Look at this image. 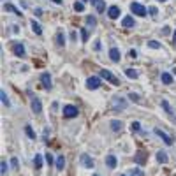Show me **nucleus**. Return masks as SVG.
Instances as JSON below:
<instances>
[{
    "label": "nucleus",
    "mask_w": 176,
    "mask_h": 176,
    "mask_svg": "<svg viewBox=\"0 0 176 176\" xmlns=\"http://www.w3.org/2000/svg\"><path fill=\"white\" fill-rule=\"evenodd\" d=\"M95 7H97V12H104L106 11V4H104V0H90Z\"/></svg>",
    "instance_id": "obj_14"
},
{
    "label": "nucleus",
    "mask_w": 176,
    "mask_h": 176,
    "mask_svg": "<svg viewBox=\"0 0 176 176\" xmlns=\"http://www.w3.org/2000/svg\"><path fill=\"white\" fill-rule=\"evenodd\" d=\"M0 97H2V104H4V106H9V104H11V100H9V97H7L5 90H2V92H0Z\"/></svg>",
    "instance_id": "obj_23"
},
{
    "label": "nucleus",
    "mask_w": 176,
    "mask_h": 176,
    "mask_svg": "<svg viewBox=\"0 0 176 176\" xmlns=\"http://www.w3.org/2000/svg\"><path fill=\"white\" fill-rule=\"evenodd\" d=\"M136 162H138V164H145V162H146V157H145V152H141V150H139V152L136 153Z\"/></svg>",
    "instance_id": "obj_20"
},
{
    "label": "nucleus",
    "mask_w": 176,
    "mask_h": 176,
    "mask_svg": "<svg viewBox=\"0 0 176 176\" xmlns=\"http://www.w3.org/2000/svg\"><path fill=\"white\" fill-rule=\"evenodd\" d=\"M130 11H132L134 14H138V16H146V7L141 5V4H138V2H132V4H130Z\"/></svg>",
    "instance_id": "obj_2"
},
{
    "label": "nucleus",
    "mask_w": 176,
    "mask_h": 176,
    "mask_svg": "<svg viewBox=\"0 0 176 176\" xmlns=\"http://www.w3.org/2000/svg\"><path fill=\"white\" fill-rule=\"evenodd\" d=\"M99 86H100V78L92 76V78L86 79V88H88V90H97Z\"/></svg>",
    "instance_id": "obj_4"
},
{
    "label": "nucleus",
    "mask_w": 176,
    "mask_h": 176,
    "mask_svg": "<svg viewBox=\"0 0 176 176\" xmlns=\"http://www.w3.org/2000/svg\"><path fill=\"white\" fill-rule=\"evenodd\" d=\"M95 49H100V41H95Z\"/></svg>",
    "instance_id": "obj_43"
},
{
    "label": "nucleus",
    "mask_w": 176,
    "mask_h": 176,
    "mask_svg": "<svg viewBox=\"0 0 176 176\" xmlns=\"http://www.w3.org/2000/svg\"><path fill=\"white\" fill-rule=\"evenodd\" d=\"M155 134H157V136H159V138H160V139H162V141L167 145V146H171V145H173V138H171V136H167L164 130H160V129H155Z\"/></svg>",
    "instance_id": "obj_5"
},
{
    "label": "nucleus",
    "mask_w": 176,
    "mask_h": 176,
    "mask_svg": "<svg viewBox=\"0 0 176 176\" xmlns=\"http://www.w3.org/2000/svg\"><path fill=\"white\" fill-rule=\"evenodd\" d=\"M78 108L76 106H72V104H67V106H63V116L65 118H76L78 116Z\"/></svg>",
    "instance_id": "obj_1"
},
{
    "label": "nucleus",
    "mask_w": 176,
    "mask_h": 176,
    "mask_svg": "<svg viewBox=\"0 0 176 176\" xmlns=\"http://www.w3.org/2000/svg\"><path fill=\"white\" fill-rule=\"evenodd\" d=\"M108 16H109L111 19H116V18L120 16V7H116V5H111V7L108 9Z\"/></svg>",
    "instance_id": "obj_9"
},
{
    "label": "nucleus",
    "mask_w": 176,
    "mask_h": 176,
    "mask_svg": "<svg viewBox=\"0 0 176 176\" xmlns=\"http://www.w3.org/2000/svg\"><path fill=\"white\" fill-rule=\"evenodd\" d=\"M25 132H26V136H28L30 139H35V132L32 130V127H30V125H26V127H25Z\"/></svg>",
    "instance_id": "obj_28"
},
{
    "label": "nucleus",
    "mask_w": 176,
    "mask_h": 176,
    "mask_svg": "<svg viewBox=\"0 0 176 176\" xmlns=\"http://www.w3.org/2000/svg\"><path fill=\"white\" fill-rule=\"evenodd\" d=\"M30 25H32V30H33L37 35H41V33H42V26H41L39 23H35V19H32V21H30Z\"/></svg>",
    "instance_id": "obj_18"
},
{
    "label": "nucleus",
    "mask_w": 176,
    "mask_h": 176,
    "mask_svg": "<svg viewBox=\"0 0 176 176\" xmlns=\"http://www.w3.org/2000/svg\"><path fill=\"white\" fill-rule=\"evenodd\" d=\"M56 41H58V42H56L58 46H63L65 39H63V33H62V32H58V33H56Z\"/></svg>",
    "instance_id": "obj_30"
},
{
    "label": "nucleus",
    "mask_w": 176,
    "mask_h": 176,
    "mask_svg": "<svg viewBox=\"0 0 176 176\" xmlns=\"http://www.w3.org/2000/svg\"><path fill=\"white\" fill-rule=\"evenodd\" d=\"M157 160L162 162V164H167V160H169V159H167V153H166V152H159V153H157Z\"/></svg>",
    "instance_id": "obj_21"
},
{
    "label": "nucleus",
    "mask_w": 176,
    "mask_h": 176,
    "mask_svg": "<svg viewBox=\"0 0 176 176\" xmlns=\"http://www.w3.org/2000/svg\"><path fill=\"white\" fill-rule=\"evenodd\" d=\"M120 176H125V175H120Z\"/></svg>",
    "instance_id": "obj_48"
},
{
    "label": "nucleus",
    "mask_w": 176,
    "mask_h": 176,
    "mask_svg": "<svg viewBox=\"0 0 176 176\" xmlns=\"http://www.w3.org/2000/svg\"><path fill=\"white\" fill-rule=\"evenodd\" d=\"M125 74H127V78H130V79H136V78H138V72H136L134 69H125Z\"/></svg>",
    "instance_id": "obj_24"
},
{
    "label": "nucleus",
    "mask_w": 176,
    "mask_h": 176,
    "mask_svg": "<svg viewBox=\"0 0 176 176\" xmlns=\"http://www.w3.org/2000/svg\"><path fill=\"white\" fill-rule=\"evenodd\" d=\"M93 176H99V175H93Z\"/></svg>",
    "instance_id": "obj_47"
},
{
    "label": "nucleus",
    "mask_w": 176,
    "mask_h": 176,
    "mask_svg": "<svg viewBox=\"0 0 176 176\" xmlns=\"http://www.w3.org/2000/svg\"><path fill=\"white\" fill-rule=\"evenodd\" d=\"M53 2H55V4H58V5H60V4H62V2H63V0H53Z\"/></svg>",
    "instance_id": "obj_44"
},
{
    "label": "nucleus",
    "mask_w": 176,
    "mask_h": 176,
    "mask_svg": "<svg viewBox=\"0 0 176 176\" xmlns=\"http://www.w3.org/2000/svg\"><path fill=\"white\" fill-rule=\"evenodd\" d=\"M46 162H48L49 166L53 164V155H51V153H46Z\"/></svg>",
    "instance_id": "obj_39"
},
{
    "label": "nucleus",
    "mask_w": 176,
    "mask_h": 176,
    "mask_svg": "<svg viewBox=\"0 0 176 176\" xmlns=\"http://www.w3.org/2000/svg\"><path fill=\"white\" fill-rule=\"evenodd\" d=\"M85 2H86V0H85Z\"/></svg>",
    "instance_id": "obj_49"
},
{
    "label": "nucleus",
    "mask_w": 176,
    "mask_h": 176,
    "mask_svg": "<svg viewBox=\"0 0 176 176\" xmlns=\"http://www.w3.org/2000/svg\"><path fill=\"white\" fill-rule=\"evenodd\" d=\"M30 106H32V111H33L35 115H39V113L42 111V104H41V100H39L37 97H32V102H30Z\"/></svg>",
    "instance_id": "obj_7"
},
{
    "label": "nucleus",
    "mask_w": 176,
    "mask_h": 176,
    "mask_svg": "<svg viewBox=\"0 0 176 176\" xmlns=\"http://www.w3.org/2000/svg\"><path fill=\"white\" fill-rule=\"evenodd\" d=\"M33 164H35V167H37V169H41V167H42V157H41V155H35Z\"/></svg>",
    "instance_id": "obj_29"
},
{
    "label": "nucleus",
    "mask_w": 176,
    "mask_h": 176,
    "mask_svg": "<svg viewBox=\"0 0 176 176\" xmlns=\"http://www.w3.org/2000/svg\"><path fill=\"white\" fill-rule=\"evenodd\" d=\"M130 130H132V132H139V130H141V123H139V122H132V123H130Z\"/></svg>",
    "instance_id": "obj_27"
},
{
    "label": "nucleus",
    "mask_w": 176,
    "mask_h": 176,
    "mask_svg": "<svg viewBox=\"0 0 176 176\" xmlns=\"http://www.w3.org/2000/svg\"><path fill=\"white\" fill-rule=\"evenodd\" d=\"M74 11H76V12H83V11H85V4H83V2H76V4H74Z\"/></svg>",
    "instance_id": "obj_25"
},
{
    "label": "nucleus",
    "mask_w": 176,
    "mask_h": 176,
    "mask_svg": "<svg viewBox=\"0 0 176 176\" xmlns=\"http://www.w3.org/2000/svg\"><path fill=\"white\" fill-rule=\"evenodd\" d=\"M65 167V159H63V155H58V159H56V169H63Z\"/></svg>",
    "instance_id": "obj_22"
},
{
    "label": "nucleus",
    "mask_w": 176,
    "mask_h": 176,
    "mask_svg": "<svg viewBox=\"0 0 176 176\" xmlns=\"http://www.w3.org/2000/svg\"><path fill=\"white\" fill-rule=\"evenodd\" d=\"M41 83H42V86H44L46 90H49V88H51V78H49V74H48V72H44V74L41 76Z\"/></svg>",
    "instance_id": "obj_10"
},
{
    "label": "nucleus",
    "mask_w": 176,
    "mask_h": 176,
    "mask_svg": "<svg viewBox=\"0 0 176 176\" xmlns=\"http://www.w3.org/2000/svg\"><path fill=\"white\" fill-rule=\"evenodd\" d=\"M5 173H7V162L2 160L0 162V175H5Z\"/></svg>",
    "instance_id": "obj_31"
},
{
    "label": "nucleus",
    "mask_w": 176,
    "mask_h": 176,
    "mask_svg": "<svg viewBox=\"0 0 176 176\" xmlns=\"http://www.w3.org/2000/svg\"><path fill=\"white\" fill-rule=\"evenodd\" d=\"M12 53H14L16 56H25V46H23L21 42H14V44H12Z\"/></svg>",
    "instance_id": "obj_6"
},
{
    "label": "nucleus",
    "mask_w": 176,
    "mask_h": 176,
    "mask_svg": "<svg viewBox=\"0 0 176 176\" xmlns=\"http://www.w3.org/2000/svg\"><path fill=\"white\" fill-rule=\"evenodd\" d=\"M148 11H150V14H152V16H157V12H159V11H157V7H155V5H152V7H150V9H148Z\"/></svg>",
    "instance_id": "obj_36"
},
{
    "label": "nucleus",
    "mask_w": 176,
    "mask_h": 176,
    "mask_svg": "<svg viewBox=\"0 0 176 176\" xmlns=\"http://www.w3.org/2000/svg\"><path fill=\"white\" fill-rule=\"evenodd\" d=\"M162 108L166 109V113H173V109H171V106H169L167 100H162Z\"/></svg>",
    "instance_id": "obj_34"
},
{
    "label": "nucleus",
    "mask_w": 176,
    "mask_h": 176,
    "mask_svg": "<svg viewBox=\"0 0 176 176\" xmlns=\"http://www.w3.org/2000/svg\"><path fill=\"white\" fill-rule=\"evenodd\" d=\"M160 2H166V0H160Z\"/></svg>",
    "instance_id": "obj_46"
},
{
    "label": "nucleus",
    "mask_w": 176,
    "mask_h": 176,
    "mask_svg": "<svg viewBox=\"0 0 176 176\" xmlns=\"http://www.w3.org/2000/svg\"><path fill=\"white\" fill-rule=\"evenodd\" d=\"M86 25L95 26V25H97V18H95V16H86Z\"/></svg>",
    "instance_id": "obj_26"
},
{
    "label": "nucleus",
    "mask_w": 176,
    "mask_h": 176,
    "mask_svg": "<svg viewBox=\"0 0 176 176\" xmlns=\"http://www.w3.org/2000/svg\"><path fill=\"white\" fill-rule=\"evenodd\" d=\"M11 166H12L14 169H18V159H11Z\"/></svg>",
    "instance_id": "obj_40"
},
{
    "label": "nucleus",
    "mask_w": 176,
    "mask_h": 176,
    "mask_svg": "<svg viewBox=\"0 0 176 176\" xmlns=\"http://www.w3.org/2000/svg\"><path fill=\"white\" fill-rule=\"evenodd\" d=\"M35 16H37V18L42 16V9H35Z\"/></svg>",
    "instance_id": "obj_42"
},
{
    "label": "nucleus",
    "mask_w": 176,
    "mask_h": 176,
    "mask_svg": "<svg viewBox=\"0 0 176 176\" xmlns=\"http://www.w3.org/2000/svg\"><path fill=\"white\" fill-rule=\"evenodd\" d=\"M99 74H100V78H102V79H106V81H109V83H113V85H120V81H118V79H116V78L109 72V71H108V69L100 71Z\"/></svg>",
    "instance_id": "obj_3"
},
{
    "label": "nucleus",
    "mask_w": 176,
    "mask_h": 176,
    "mask_svg": "<svg viewBox=\"0 0 176 176\" xmlns=\"http://www.w3.org/2000/svg\"><path fill=\"white\" fill-rule=\"evenodd\" d=\"M129 99H132L134 102H139V95H136V93H129Z\"/></svg>",
    "instance_id": "obj_38"
},
{
    "label": "nucleus",
    "mask_w": 176,
    "mask_h": 176,
    "mask_svg": "<svg viewBox=\"0 0 176 176\" xmlns=\"http://www.w3.org/2000/svg\"><path fill=\"white\" fill-rule=\"evenodd\" d=\"M81 39H83V42L88 41V30L86 28H81Z\"/></svg>",
    "instance_id": "obj_32"
},
{
    "label": "nucleus",
    "mask_w": 176,
    "mask_h": 176,
    "mask_svg": "<svg viewBox=\"0 0 176 176\" xmlns=\"http://www.w3.org/2000/svg\"><path fill=\"white\" fill-rule=\"evenodd\" d=\"M130 176H143L141 169H130Z\"/></svg>",
    "instance_id": "obj_35"
},
{
    "label": "nucleus",
    "mask_w": 176,
    "mask_h": 176,
    "mask_svg": "<svg viewBox=\"0 0 176 176\" xmlns=\"http://www.w3.org/2000/svg\"><path fill=\"white\" fill-rule=\"evenodd\" d=\"M160 32H162V35H169L171 28H169V26H162V30H160Z\"/></svg>",
    "instance_id": "obj_37"
},
{
    "label": "nucleus",
    "mask_w": 176,
    "mask_h": 176,
    "mask_svg": "<svg viewBox=\"0 0 176 176\" xmlns=\"http://www.w3.org/2000/svg\"><path fill=\"white\" fill-rule=\"evenodd\" d=\"M173 41H175V44H176V32L173 33Z\"/></svg>",
    "instance_id": "obj_45"
},
{
    "label": "nucleus",
    "mask_w": 176,
    "mask_h": 176,
    "mask_svg": "<svg viewBox=\"0 0 176 176\" xmlns=\"http://www.w3.org/2000/svg\"><path fill=\"white\" fill-rule=\"evenodd\" d=\"M4 9H5V11H9V12H14V14L21 16V11H18V9L12 5V4H5V5H4Z\"/></svg>",
    "instance_id": "obj_19"
},
{
    "label": "nucleus",
    "mask_w": 176,
    "mask_h": 176,
    "mask_svg": "<svg viewBox=\"0 0 176 176\" xmlns=\"http://www.w3.org/2000/svg\"><path fill=\"white\" fill-rule=\"evenodd\" d=\"M148 46L153 48V49H159V48H160V42H157V41H148Z\"/></svg>",
    "instance_id": "obj_33"
},
{
    "label": "nucleus",
    "mask_w": 176,
    "mask_h": 176,
    "mask_svg": "<svg viewBox=\"0 0 176 176\" xmlns=\"http://www.w3.org/2000/svg\"><path fill=\"white\" fill-rule=\"evenodd\" d=\"M106 164H108L109 169H115V167H116V157H115V155H108V157H106Z\"/></svg>",
    "instance_id": "obj_16"
},
{
    "label": "nucleus",
    "mask_w": 176,
    "mask_h": 176,
    "mask_svg": "<svg viewBox=\"0 0 176 176\" xmlns=\"http://www.w3.org/2000/svg\"><path fill=\"white\" fill-rule=\"evenodd\" d=\"M129 56H130V58H136V56H138V53H136L134 49H130V53H129Z\"/></svg>",
    "instance_id": "obj_41"
},
{
    "label": "nucleus",
    "mask_w": 176,
    "mask_h": 176,
    "mask_svg": "<svg viewBox=\"0 0 176 176\" xmlns=\"http://www.w3.org/2000/svg\"><path fill=\"white\" fill-rule=\"evenodd\" d=\"M109 125H111V130H115V132L122 130V127H123V123H122L120 120H111V122H109Z\"/></svg>",
    "instance_id": "obj_15"
},
{
    "label": "nucleus",
    "mask_w": 176,
    "mask_h": 176,
    "mask_svg": "<svg viewBox=\"0 0 176 176\" xmlns=\"http://www.w3.org/2000/svg\"><path fill=\"white\" fill-rule=\"evenodd\" d=\"M160 79H162V83H164V85H171V83H173V76H171L169 72H162Z\"/></svg>",
    "instance_id": "obj_17"
},
{
    "label": "nucleus",
    "mask_w": 176,
    "mask_h": 176,
    "mask_svg": "<svg viewBox=\"0 0 176 176\" xmlns=\"http://www.w3.org/2000/svg\"><path fill=\"white\" fill-rule=\"evenodd\" d=\"M81 164H83L86 169H93V160H92L88 155H81Z\"/></svg>",
    "instance_id": "obj_11"
},
{
    "label": "nucleus",
    "mask_w": 176,
    "mask_h": 176,
    "mask_svg": "<svg viewBox=\"0 0 176 176\" xmlns=\"http://www.w3.org/2000/svg\"><path fill=\"white\" fill-rule=\"evenodd\" d=\"M109 58L113 62H120V49L118 48H111L109 49Z\"/></svg>",
    "instance_id": "obj_13"
},
{
    "label": "nucleus",
    "mask_w": 176,
    "mask_h": 176,
    "mask_svg": "<svg viewBox=\"0 0 176 176\" xmlns=\"http://www.w3.org/2000/svg\"><path fill=\"white\" fill-rule=\"evenodd\" d=\"M125 108H127L125 99H122V97H115L113 99V109H125Z\"/></svg>",
    "instance_id": "obj_8"
},
{
    "label": "nucleus",
    "mask_w": 176,
    "mask_h": 176,
    "mask_svg": "<svg viewBox=\"0 0 176 176\" xmlns=\"http://www.w3.org/2000/svg\"><path fill=\"white\" fill-rule=\"evenodd\" d=\"M122 26H123V28H132V26H134V18H132V16H125V18L122 19Z\"/></svg>",
    "instance_id": "obj_12"
}]
</instances>
